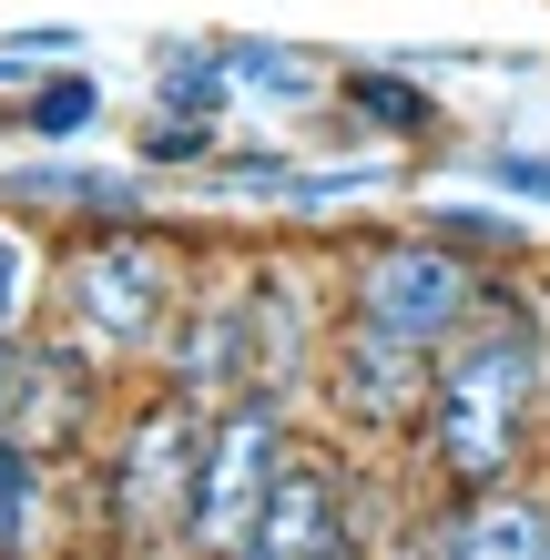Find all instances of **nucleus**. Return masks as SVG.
<instances>
[{
  "label": "nucleus",
  "instance_id": "nucleus-1",
  "mask_svg": "<svg viewBox=\"0 0 550 560\" xmlns=\"http://www.w3.org/2000/svg\"><path fill=\"white\" fill-rule=\"evenodd\" d=\"M550 428V295L520 266H490V295L438 347V387L418 418V479L429 489H490L540 469Z\"/></svg>",
  "mask_w": 550,
  "mask_h": 560
},
{
  "label": "nucleus",
  "instance_id": "nucleus-2",
  "mask_svg": "<svg viewBox=\"0 0 550 560\" xmlns=\"http://www.w3.org/2000/svg\"><path fill=\"white\" fill-rule=\"evenodd\" d=\"M184 285H194V276H184L174 235H153L143 214H113V224H82V235L51 245L42 326H51V337H72L82 357H103L113 377H133V368L164 357Z\"/></svg>",
  "mask_w": 550,
  "mask_h": 560
},
{
  "label": "nucleus",
  "instance_id": "nucleus-3",
  "mask_svg": "<svg viewBox=\"0 0 550 560\" xmlns=\"http://www.w3.org/2000/svg\"><path fill=\"white\" fill-rule=\"evenodd\" d=\"M204 439H214V408H194L164 377L143 398H122L103 448H92V530L122 540V550H194Z\"/></svg>",
  "mask_w": 550,
  "mask_h": 560
},
{
  "label": "nucleus",
  "instance_id": "nucleus-4",
  "mask_svg": "<svg viewBox=\"0 0 550 560\" xmlns=\"http://www.w3.org/2000/svg\"><path fill=\"white\" fill-rule=\"evenodd\" d=\"M479 295H490V255L448 245L438 224L367 235V245L337 255V316L387 326V337H408V347H448L479 316Z\"/></svg>",
  "mask_w": 550,
  "mask_h": 560
},
{
  "label": "nucleus",
  "instance_id": "nucleus-5",
  "mask_svg": "<svg viewBox=\"0 0 550 560\" xmlns=\"http://www.w3.org/2000/svg\"><path fill=\"white\" fill-rule=\"evenodd\" d=\"M306 439V408L276 398V387H245L235 408H214L204 439V489H194V550H255L266 530V500L285 479V448Z\"/></svg>",
  "mask_w": 550,
  "mask_h": 560
},
{
  "label": "nucleus",
  "instance_id": "nucleus-6",
  "mask_svg": "<svg viewBox=\"0 0 550 560\" xmlns=\"http://www.w3.org/2000/svg\"><path fill=\"white\" fill-rule=\"evenodd\" d=\"M429 387H438V347H408V337H387V326L337 316L327 377H316V418H327L337 439H358L367 458L377 448H418Z\"/></svg>",
  "mask_w": 550,
  "mask_h": 560
},
{
  "label": "nucleus",
  "instance_id": "nucleus-7",
  "mask_svg": "<svg viewBox=\"0 0 550 560\" xmlns=\"http://www.w3.org/2000/svg\"><path fill=\"white\" fill-rule=\"evenodd\" d=\"M367 448L358 439H337L327 418H306V439L285 448V479H276V500H266V530H255V560H337V550H358L367 540Z\"/></svg>",
  "mask_w": 550,
  "mask_h": 560
},
{
  "label": "nucleus",
  "instance_id": "nucleus-8",
  "mask_svg": "<svg viewBox=\"0 0 550 560\" xmlns=\"http://www.w3.org/2000/svg\"><path fill=\"white\" fill-rule=\"evenodd\" d=\"M11 428H21L31 448H51L61 469L92 458V448H103V428H113V368H103V357H82L72 337H51V326H31L21 387H11Z\"/></svg>",
  "mask_w": 550,
  "mask_h": 560
},
{
  "label": "nucleus",
  "instance_id": "nucleus-9",
  "mask_svg": "<svg viewBox=\"0 0 550 560\" xmlns=\"http://www.w3.org/2000/svg\"><path fill=\"white\" fill-rule=\"evenodd\" d=\"M153 377L184 387L194 408H235L255 387V316H245V266L214 276V285H184L174 306V337L153 357Z\"/></svg>",
  "mask_w": 550,
  "mask_h": 560
},
{
  "label": "nucleus",
  "instance_id": "nucleus-10",
  "mask_svg": "<svg viewBox=\"0 0 550 560\" xmlns=\"http://www.w3.org/2000/svg\"><path fill=\"white\" fill-rule=\"evenodd\" d=\"M418 540L448 560H550V469L490 479V489H438Z\"/></svg>",
  "mask_w": 550,
  "mask_h": 560
},
{
  "label": "nucleus",
  "instance_id": "nucleus-11",
  "mask_svg": "<svg viewBox=\"0 0 550 560\" xmlns=\"http://www.w3.org/2000/svg\"><path fill=\"white\" fill-rule=\"evenodd\" d=\"M51 530H61V458L31 448L21 428H0V560L42 550Z\"/></svg>",
  "mask_w": 550,
  "mask_h": 560
},
{
  "label": "nucleus",
  "instance_id": "nucleus-12",
  "mask_svg": "<svg viewBox=\"0 0 550 560\" xmlns=\"http://www.w3.org/2000/svg\"><path fill=\"white\" fill-rule=\"evenodd\" d=\"M337 103L358 113L367 133H387V143H438V133H448L438 92L408 82V72H337Z\"/></svg>",
  "mask_w": 550,
  "mask_h": 560
},
{
  "label": "nucleus",
  "instance_id": "nucleus-13",
  "mask_svg": "<svg viewBox=\"0 0 550 560\" xmlns=\"http://www.w3.org/2000/svg\"><path fill=\"white\" fill-rule=\"evenodd\" d=\"M224 72H235V103H327V72L306 51H276V42H224Z\"/></svg>",
  "mask_w": 550,
  "mask_h": 560
},
{
  "label": "nucleus",
  "instance_id": "nucleus-14",
  "mask_svg": "<svg viewBox=\"0 0 550 560\" xmlns=\"http://www.w3.org/2000/svg\"><path fill=\"white\" fill-rule=\"evenodd\" d=\"M224 103H235V72H224V42L164 51V82H153V113H194V122H224Z\"/></svg>",
  "mask_w": 550,
  "mask_h": 560
},
{
  "label": "nucleus",
  "instance_id": "nucleus-15",
  "mask_svg": "<svg viewBox=\"0 0 550 560\" xmlns=\"http://www.w3.org/2000/svg\"><path fill=\"white\" fill-rule=\"evenodd\" d=\"M42 295H51V245L21 214H0V326H42Z\"/></svg>",
  "mask_w": 550,
  "mask_h": 560
},
{
  "label": "nucleus",
  "instance_id": "nucleus-16",
  "mask_svg": "<svg viewBox=\"0 0 550 560\" xmlns=\"http://www.w3.org/2000/svg\"><path fill=\"white\" fill-rule=\"evenodd\" d=\"M418 224H438L448 245H469V255H490V266H520V255H530V224L510 214V194H500V205H429Z\"/></svg>",
  "mask_w": 550,
  "mask_h": 560
},
{
  "label": "nucleus",
  "instance_id": "nucleus-17",
  "mask_svg": "<svg viewBox=\"0 0 550 560\" xmlns=\"http://www.w3.org/2000/svg\"><path fill=\"white\" fill-rule=\"evenodd\" d=\"M92 122H103V82H92V72H61V82H42L21 103V133L31 143H72V133H92Z\"/></svg>",
  "mask_w": 550,
  "mask_h": 560
},
{
  "label": "nucleus",
  "instance_id": "nucleus-18",
  "mask_svg": "<svg viewBox=\"0 0 550 560\" xmlns=\"http://www.w3.org/2000/svg\"><path fill=\"white\" fill-rule=\"evenodd\" d=\"M21 194H42V205H82V214H133V184H103V174H31Z\"/></svg>",
  "mask_w": 550,
  "mask_h": 560
},
{
  "label": "nucleus",
  "instance_id": "nucleus-19",
  "mask_svg": "<svg viewBox=\"0 0 550 560\" xmlns=\"http://www.w3.org/2000/svg\"><path fill=\"white\" fill-rule=\"evenodd\" d=\"M214 133H224V122H194V113H153V122H143V163H204V153H214Z\"/></svg>",
  "mask_w": 550,
  "mask_h": 560
},
{
  "label": "nucleus",
  "instance_id": "nucleus-20",
  "mask_svg": "<svg viewBox=\"0 0 550 560\" xmlns=\"http://www.w3.org/2000/svg\"><path fill=\"white\" fill-rule=\"evenodd\" d=\"M479 174H490V194H510V205H550V153H490Z\"/></svg>",
  "mask_w": 550,
  "mask_h": 560
},
{
  "label": "nucleus",
  "instance_id": "nucleus-21",
  "mask_svg": "<svg viewBox=\"0 0 550 560\" xmlns=\"http://www.w3.org/2000/svg\"><path fill=\"white\" fill-rule=\"evenodd\" d=\"M21 347H31V326H0V428H11V387H21Z\"/></svg>",
  "mask_w": 550,
  "mask_h": 560
},
{
  "label": "nucleus",
  "instance_id": "nucleus-22",
  "mask_svg": "<svg viewBox=\"0 0 550 560\" xmlns=\"http://www.w3.org/2000/svg\"><path fill=\"white\" fill-rule=\"evenodd\" d=\"M540 469H550V428H540Z\"/></svg>",
  "mask_w": 550,
  "mask_h": 560
}]
</instances>
